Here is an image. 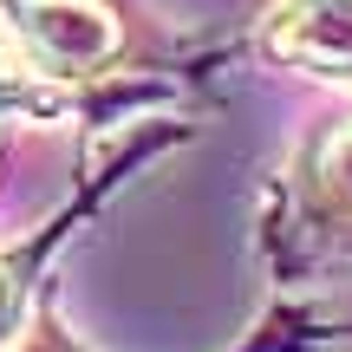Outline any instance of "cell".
Here are the masks:
<instances>
[{"label":"cell","instance_id":"obj_1","mask_svg":"<svg viewBox=\"0 0 352 352\" xmlns=\"http://www.w3.org/2000/svg\"><path fill=\"white\" fill-rule=\"evenodd\" d=\"M0 33L39 85L98 98L104 111L157 98L144 78H124L131 26L111 0H0Z\"/></svg>","mask_w":352,"mask_h":352},{"label":"cell","instance_id":"obj_2","mask_svg":"<svg viewBox=\"0 0 352 352\" xmlns=\"http://www.w3.org/2000/svg\"><path fill=\"white\" fill-rule=\"evenodd\" d=\"M261 241L280 274H307L314 261L352 254V111H333L294 144L274 183Z\"/></svg>","mask_w":352,"mask_h":352},{"label":"cell","instance_id":"obj_4","mask_svg":"<svg viewBox=\"0 0 352 352\" xmlns=\"http://www.w3.org/2000/svg\"><path fill=\"white\" fill-rule=\"evenodd\" d=\"M144 151H151V144H131V151L118 157V164L104 170L98 183H91L85 196L72 202V209H59L46 228H39V235H26V241H13V248H0V352H7V340H20V320H26V307H33V287H39V267H46V254L59 248V241L72 235L78 222H85L91 202H98V196H104V189H111L131 164H144Z\"/></svg>","mask_w":352,"mask_h":352},{"label":"cell","instance_id":"obj_3","mask_svg":"<svg viewBox=\"0 0 352 352\" xmlns=\"http://www.w3.org/2000/svg\"><path fill=\"white\" fill-rule=\"evenodd\" d=\"M261 52L307 78L352 85V0H280L261 20Z\"/></svg>","mask_w":352,"mask_h":352},{"label":"cell","instance_id":"obj_5","mask_svg":"<svg viewBox=\"0 0 352 352\" xmlns=\"http://www.w3.org/2000/svg\"><path fill=\"white\" fill-rule=\"evenodd\" d=\"M13 352H85L72 340V333L59 327V314H52V294H39V307H33V327L20 333V346Z\"/></svg>","mask_w":352,"mask_h":352},{"label":"cell","instance_id":"obj_7","mask_svg":"<svg viewBox=\"0 0 352 352\" xmlns=\"http://www.w3.org/2000/svg\"><path fill=\"white\" fill-rule=\"evenodd\" d=\"M0 124H7V118H0Z\"/></svg>","mask_w":352,"mask_h":352},{"label":"cell","instance_id":"obj_6","mask_svg":"<svg viewBox=\"0 0 352 352\" xmlns=\"http://www.w3.org/2000/svg\"><path fill=\"white\" fill-rule=\"evenodd\" d=\"M274 346H280V340H254V346H248V352H274Z\"/></svg>","mask_w":352,"mask_h":352}]
</instances>
